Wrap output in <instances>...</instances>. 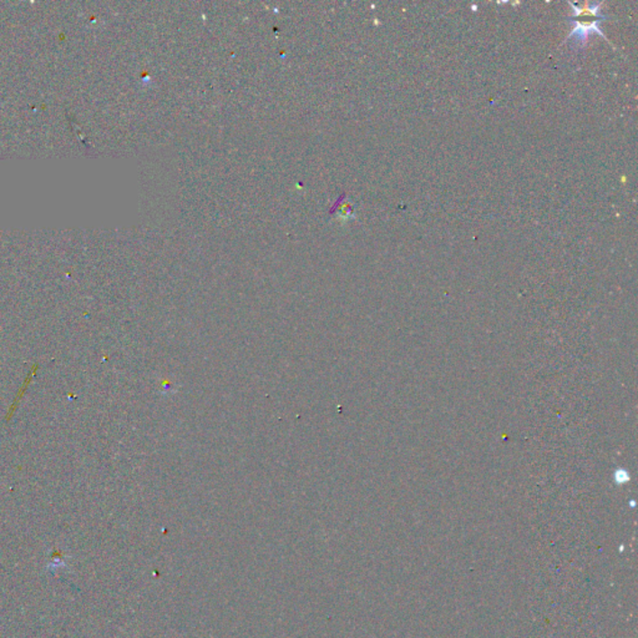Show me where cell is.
<instances>
[{
    "instance_id": "6da1fadb",
    "label": "cell",
    "mask_w": 638,
    "mask_h": 638,
    "mask_svg": "<svg viewBox=\"0 0 638 638\" xmlns=\"http://www.w3.org/2000/svg\"><path fill=\"white\" fill-rule=\"evenodd\" d=\"M570 5L574 9V15L570 16L569 21L574 23L575 28L568 39H574L576 47H582L594 32L606 39L600 28V23L606 19V15L601 14V3H570Z\"/></svg>"
}]
</instances>
